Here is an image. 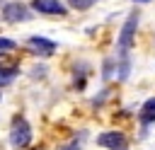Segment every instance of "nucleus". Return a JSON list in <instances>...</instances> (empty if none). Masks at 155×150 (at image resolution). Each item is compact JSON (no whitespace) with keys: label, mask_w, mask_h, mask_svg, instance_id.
I'll return each mask as SVG.
<instances>
[{"label":"nucleus","mask_w":155,"mask_h":150,"mask_svg":"<svg viewBox=\"0 0 155 150\" xmlns=\"http://www.w3.org/2000/svg\"><path fill=\"white\" fill-rule=\"evenodd\" d=\"M138 22H140V15L136 10L126 15V19H124V24L119 29V36H116V58H131V51H133V44H136Z\"/></svg>","instance_id":"f257e3e1"},{"label":"nucleus","mask_w":155,"mask_h":150,"mask_svg":"<svg viewBox=\"0 0 155 150\" xmlns=\"http://www.w3.org/2000/svg\"><path fill=\"white\" fill-rule=\"evenodd\" d=\"M7 140L15 150H24L27 145H31L34 140V131H31V123L24 119V116H15L12 123H10V133H7Z\"/></svg>","instance_id":"f03ea898"},{"label":"nucleus","mask_w":155,"mask_h":150,"mask_svg":"<svg viewBox=\"0 0 155 150\" xmlns=\"http://www.w3.org/2000/svg\"><path fill=\"white\" fill-rule=\"evenodd\" d=\"M0 17L7 24H19V22H29L34 17V10L29 5L19 2V0H12V2H5L0 7Z\"/></svg>","instance_id":"7ed1b4c3"},{"label":"nucleus","mask_w":155,"mask_h":150,"mask_svg":"<svg viewBox=\"0 0 155 150\" xmlns=\"http://www.w3.org/2000/svg\"><path fill=\"white\" fill-rule=\"evenodd\" d=\"M27 51L36 58H51L56 51H58V44L48 36H41V34H31L27 39Z\"/></svg>","instance_id":"20e7f679"},{"label":"nucleus","mask_w":155,"mask_h":150,"mask_svg":"<svg viewBox=\"0 0 155 150\" xmlns=\"http://www.w3.org/2000/svg\"><path fill=\"white\" fill-rule=\"evenodd\" d=\"M94 143L99 145V148H104V150H128V138H126V133L124 131H102L97 138H94Z\"/></svg>","instance_id":"39448f33"},{"label":"nucleus","mask_w":155,"mask_h":150,"mask_svg":"<svg viewBox=\"0 0 155 150\" xmlns=\"http://www.w3.org/2000/svg\"><path fill=\"white\" fill-rule=\"evenodd\" d=\"M29 7L44 17H65L68 15V5L63 0H31Z\"/></svg>","instance_id":"423d86ee"},{"label":"nucleus","mask_w":155,"mask_h":150,"mask_svg":"<svg viewBox=\"0 0 155 150\" xmlns=\"http://www.w3.org/2000/svg\"><path fill=\"white\" fill-rule=\"evenodd\" d=\"M136 119H138V123L143 126V133L155 123V97H148V99L140 104V109H138Z\"/></svg>","instance_id":"0eeeda50"},{"label":"nucleus","mask_w":155,"mask_h":150,"mask_svg":"<svg viewBox=\"0 0 155 150\" xmlns=\"http://www.w3.org/2000/svg\"><path fill=\"white\" fill-rule=\"evenodd\" d=\"M87 73H90V65H87L85 60H78L75 75H73V87H75L78 92H82V90L87 87Z\"/></svg>","instance_id":"6e6552de"},{"label":"nucleus","mask_w":155,"mask_h":150,"mask_svg":"<svg viewBox=\"0 0 155 150\" xmlns=\"http://www.w3.org/2000/svg\"><path fill=\"white\" fill-rule=\"evenodd\" d=\"M17 77H19V68H17V65H5V63H0V87L12 85Z\"/></svg>","instance_id":"1a4fd4ad"},{"label":"nucleus","mask_w":155,"mask_h":150,"mask_svg":"<svg viewBox=\"0 0 155 150\" xmlns=\"http://www.w3.org/2000/svg\"><path fill=\"white\" fill-rule=\"evenodd\" d=\"M111 77H116V58H104V63H102V80L109 82Z\"/></svg>","instance_id":"9d476101"},{"label":"nucleus","mask_w":155,"mask_h":150,"mask_svg":"<svg viewBox=\"0 0 155 150\" xmlns=\"http://www.w3.org/2000/svg\"><path fill=\"white\" fill-rule=\"evenodd\" d=\"M99 0H65L68 10H75V12H87L90 7H94Z\"/></svg>","instance_id":"9b49d317"},{"label":"nucleus","mask_w":155,"mask_h":150,"mask_svg":"<svg viewBox=\"0 0 155 150\" xmlns=\"http://www.w3.org/2000/svg\"><path fill=\"white\" fill-rule=\"evenodd\" d=\"M17 51V41L10 36H0V53H12Z\"/></svg>","instance_id":"f8f14e48"},{"label":"nucleus","mask_w":155,"mask_h":150,"mask_svg":"<svg viewBox=\"0 0 155 150\" xmlns=\"http://www.w3.org/2000/svg\"><path fill=\"white\" fill-rule=\"evenodd\" d=\"M58 150H82V140H78V138H75V140H68V143L61 145Z\"/></svg>","instance_id":"ddd939ff"},{"label":"nucleus","mask_w":155,"mask_h":150,"mask_svg":"<svg viewBox=\"0 0 155 150\" xmlns=\"http://www.w3.org/2000/svg\"><path fill=\"white\" fill-rule=\"evenodd\" d=\"M107 94H109V90H102V92H99V94H94V97H92V106H99V104H104V102H102V99H104V97H107Z\"/></svg>","instance_id":"4468645a"},{"label":"nucleus","mask_w":155,"mask_h":150,"mask_svg":"<svg viewBox=\"0 0 155 150\" xmlns=\"http://www.w3.org/2000/svg\"><path fill=\"white\" fill-rule=\"evenodd\" d=\"M133 2H138V5H145V2H150V0H133Z\"/></svg>","instance_id":"2eb2a0df"},{"label":"nucleus","mask_w":155,"mask_h":150,"mask_svg":"<svg viewBox=\"0 0 155 150\" xmlns=\"http://www.w3.org/2000/svg\"><path fill=\"white\" fill-rule=\"evenodd\" d=\"M0 102H2V92H0Z\"/></svg>","instance_id":"dca6fc26"}]
</instances>
